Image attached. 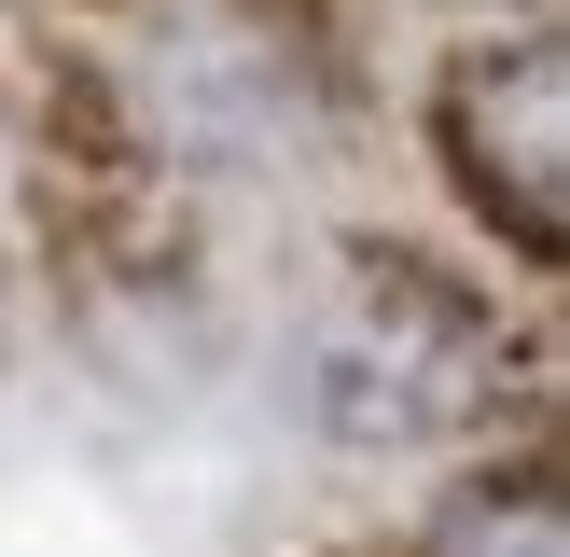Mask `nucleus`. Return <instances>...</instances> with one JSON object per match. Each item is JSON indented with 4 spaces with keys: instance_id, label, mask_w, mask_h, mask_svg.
<instances>
[{
    "instance_id": "f257e3e1",
    "label": "nucleus",
    "mask_w": 570,
    "mask_h": 557,
    "mask_svg": "<svg viewBox=\"0 0 570 557\" xmlns=\"http://www.w3.org/2000/svg\"><path fill=\"white\" fill-rule=\"evenodd\" d=\"M306 377H321V432L334 446H460V432L501 418L515 349H501V321L445 265H417V251H348Z\"/></svg>"
},
{
    "instance_id": "7ed1b4c3",
    "label": "nucleus",
    "mask_w": 570,
    "mask_h": 557,
    "mask_svg": "<svg viewBox=\"0 0 570 557\" xmlns=\"http://www.w3.org/2000/svg\"><path fill=\"white\" fill-rule=\"evenodd\" d=\"M404 557H570V488H557V460L529 446V460L460 473V488L417 516V544H404Z\"/></svg>"
},
{
    "instance_id": "f03ea898",
    "label": "nucleus",
    "mask_w": 570,
    "mask_h": 557,
    "mask_svg": "<svg viewBox=\"0 0 570 557\" xmlns=\"http://www.w3.org/2000/svg\"><path fill=\"white\" fill-rule=\"evenodd\" d=\"M432 167L515 265H570V42L488 28L432 70Z\"/></svg>"
}]
</instances>
